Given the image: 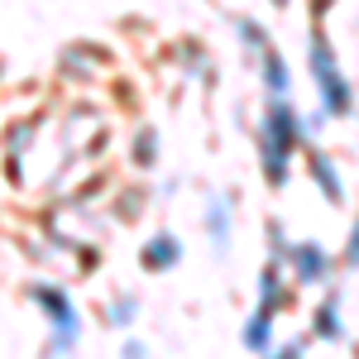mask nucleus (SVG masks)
I'll return each mask as SVG.
<instances>
[{"label": "nucleus", "instance_id": "nucleus-1", "mask_svg": "<svg viewBox=\"0 0 359 359\" xmlns=\"http://www.w3.org/2000/svg\"><path fill=\"white\" fill-rule=\"evenodd\" d=\"M311 72H316V82H321V101H326V111L331 115H350V91L340 82V72H335V57L331 48L316 39L311 43Z\"/></svg>", "mask_w": 359, "mask_h": 359}, {"label": "nucleus", "instance_id": "nucleus-2", "mask_svg": "<svg viewBox=\"0 0 359 359\" xmlns=\"http://www.w3.org/2000/svg\"><path fill=\"white\" fill-rule=\"evenodd\" d=\"M39 302L53 311V326L62 331V340H67V331H72V306H67V297H62L57 287H39Z\"/></svg>", "mask_w": 359, "mask_h": 359}, {"label": "nucleus", "instance_id": "nucleus-3", "mask_svg": "<svg viewBox=\"0 0 359 359\" xmlns=\"http://www.w3.org/2000/svg\"><path fill=\"white\" fill-rule=\"evenodd\" d=\"M292 259H297V273H302V283H321V278H326V254H321L316 245H302Z\"/></svg>", "mask_w": 359, "mask_h": 359}, {"label": "nucleus", "instance_id": "nucleus-4", "mask_svg": "<svg viewBox=\"0 0 359 359\" xmlns=\"http://www.w3.org/2000/svg\"><path fill=\"white\" fill-rule=\"evenodd\" d=\"M168 264H177V240L172 235H158L154 245L144 249V269H168Z\"/></svg>", "mask_w": 359, "mask_h": 359}, {"label": "nucleus", "instance_id": "nucleus-5", "mask_svg": "<svg viewBox=\"0 0 359 359\" xmlns=\"http://www.w3.org/2000/svg\"><path fill=\"white\" fill-rule=\"evenodd\" d=\"M292 135H297V125H292V115L278 106L273 115H269V144H278V149H287L292 144Z\"/></svg>", "mask_w": 359, "mask_h": 359}, {"label": "nucleus", "instance_id": "nucleus-6", "mask_svg": "<svg viewBox=\"0 0 359 359\" xmlns=\"http://www.w3.org/2000/svg\"><path fill=\"white\" fill-rule=\"evenodd\" d=\"M311 172H316L321 192L331 196V201H340V182H335V172H331V158H311Z\"/></svg>", "mask_w": 359, "mask_h": 359}, {"label": "nucleus", "instance_id": "nucleus-7", "mask_svg": "<svg viewBox=\"0 0 359 359\" xmlns=\"http://www.w3.org/2000/svg\"><path fill=\"white\" fill-rule=\"evenodd\" d=\"M269 321H273V316H269V306H264V311H259V316L249 321L245 340H249V345H254V350H264V345H269Z\"/></svg>", "mask_w": 359, "mask_h": 359}, {"label": "nucleus", "instance_id": "nucleus-8", "mask_svg": "<svg viewBox=\"0 0 359 359\" xmlns=\"http://www.w3.org/2000/svg\"><path fill=\"white\" fill-rule=\"evenodd\" d=\"M316 316H321V321H316V335H326V340H335V335H340V321H335V316H340V306H335V297H331L326 306H321Z\"/></svg>", "mask_w": 359, "mask_h": 359}, {"label": "nucleus", "instance_id": "nucleus-9", "mask_svg": "<svg viewBox=\"0 0 359 359\" xmlns=\"http://www.w3.org/2000/svg\"><path fill=\"white\" fill-rule=\"evenodd\" d=\"M264 72H269V86L283 96V91H287V67H283V57H269V67H264Z\"/></svg>", "mask_w": 359, "mask_h": 359}, {"label": "nucleus", "instance_id": "nucleus-10", "mask_svg": "<svg viewBox=\"0 0 359 359\" xmlns=\"http://www.w3.org/2000/svg\"><path fill=\"white\" fill-rule=\"evenodd\" d=\"M211 235L216 245H225V206H211Z\"/></svg>", "mask_w": 359, "mask_h": 359}, {"label": "nucleus", "instance_id": "nucleus-11", "mask_svg": "<svg viewBox=\"0 0 359 359\" xmlns=\"http://www.w3.org/2000/svg\"><path fill=\"white\" fill-rule=\"evenodd\" d=\"M350 264H359V225H355V240H350Z\"/></svg>", "mask_w": 359, "mask_h": 359}]
</instances>
